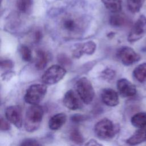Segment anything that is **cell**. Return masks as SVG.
<instances>
[{
  "mask_svg": "<svg viewBox=\"0 0 146 146\" xmlns=\"http://www.w3.org/2000/svg\"><path fill=\"white\" fill-rule=\"evenodd\" d=\"M116 86L119 94L123 97H131L136 94L135 86L127 79L118 80Z\"/></svg>",
  "mask_w": 146,
  "mask_h": 146,
  "instance_id": "cell-11",
  "label": "cell"
},
{
  "mask_svg": "<svg viewBox=\"0 0 146 146\" xmlns=\"http://www.w3.org/2000/svg\"><path fill=\"white\" fill-rule=\"evenodd\" d=\"M43 110L38 104L31 105L26 111L25 128L30 132L36 131L40 126L43 116Z\"/></svg>",
  "mask_w": 146,
  "mask_h": 146,
  "instance_id": "cell-2",
  "label": "cell"
},
{
  "mask_svg": "<svg viewBox=\"0 0 146 146\" xmlns=\"http://www.w3.org/2000/svg\"><path fill=\"white\" fill-rule=\"evenodd\" d=\"M59 62L63 66L68 65L70 63V60L65 55H60L58 57Z\"/></svg>",
  "mask_w": 146,
  "mask_h": 146,
  "instance_id": "cell-29",
  "label": "cell"
},
{
  "mask_svg": "<svg viewBox=\"0 0 146 146\" xmlns=\"http://www.w3.org/2000/svg\"><path fill=\"white\" fill-rule=\"evenodd\" d=\"M117 56L121 62L125 66H130L140 59V55L133 49L128 46L120 48L117 52Z\"/></svg>",
  "mask_w": 146,
  "mask_h": 146,
  "instance_id": "cell-8",
  "label": "cell"
},
{
  "mask_svg": "<svg viewBox=\"0 0 146 146\" xmlns=\"http://www.w3.org/2000/svg\"><path fill=\"white\" fill-rule=\"evenodd\" d=\"M102 75L104 79L108 80H112L115 78V72L114 70H113L112 69L107 68L102 72Z\"/></svg>",
  "mask_w": 146,
  "mask_h": 146,
  "instance_id": "cell-25",
  "label": "cell"
},
{
  "mask_svg": "<svg viewBox=\"0 0 146 146\" xmlns=\"http://www.w3.org/2000/svg\"><path fill=\"white\" fill-rule=\"evenodd\" d=\"M42 38V33L39 31H37L34 33V40L35 42H38Z\"/></svg>",
  "mask_w": 146,
  "mask_h": 146,
  "instance_id": "cell-32",
  "label": "cell"
},
{
  "mask_svg": "<svg viewBox=\"0 0 146 146\" xmlns=\"http://www.w3.org/2000/svg\"><path fill=\"white\" fill-rule=\"evenodd\" d=\"M146 141V125L137 130L127 140L126 143L131 145H135Z\"/></svg>",
  "mask_w": 146,
  "mask_h": 146,
  "instance_id": "cell-14",
  "label": "cell"
},
{
  "mask_svg": "<svg viewBox=\"0 0 146 146\" xmlns=\"http://www.w3.org/2000/svg\"><path fill=\"white\" fill-rule=\"evenodd\" d=\"M86 117L84 115H74V116H72V120L74 121H82L83 120L86 119Z\"/></svg>",
  "mask_w": 146,
  "mask_h": 146,
  "instance_id": "cell-31",
  "label": "cell"
},
{
  "mask_svg": "<svg viewBox=\"0 0 146 146\" xmlns=\"http://www.w3.org/2000/svg\"><path fill=\"white\" fill-rule=\"evenodd\" d=\"M47 92V86L44 84H34L26 90L24 99L31 105H37L44 98Z\"/></svg>",
  "mask_w": 146,
  "mask_h": 146,
  "instance_id": "cell-4",
  "label": "cell"
},
{
  "mask_svg": "<svg viewBox=\"0 0 146 146\" xmlns=\"http://www.w3.org/2000/svg\"><path fill=\"white\" fill-rule=\"evenodd\" d=\"M132 124L137 128H141L146 125V113L139 112L134 115L131 120Z\"/></svg>",
  "mask_w": 146,
  "mask_h": 146,
  "instance_id": "cell-20",
  "label": "cell"
},
{
  "mask_svg": "<svg viewBox=\"0 0 146 146\" xmlns=\"http://www.w3.org/2000/svg\"><path fill=\"white\" fill-rule=\"evenodd\" d=\"M77 94L83 103L86 104L91 103L95 96V91L91 82L86 77L79 79L75 84Z\"/></svg>",
  "mask_w": 146,
  "mask_h": 146,
  "instance_id": "cell-3",
  "label": "cell"
},
{
  "mask_svg": "<svg viewBox=\"0 0 146 146\" xmlns=\"http://www.w3.org/2000/svg\"><path fill=\"white\" fill-rule=\"evenodd\" d=\"M101 99L104 104L110 107L116 106L119 103L117 93L111 88H104L101 94Z\"/></svg>",
  "mask_w": 146,
  "mask_h": 146,
  "instance_id": "cell-12",
  "label": "cell"
},
{
  "mask_svg": "<svg viewBox=\"0 0 146 146\" xmlns=\"http://www.w3.org/2000/svg\"><path fill=\"white\" fill-rule=\"evenodd\" d=\"M96 45L93 41H88L75 48L73 51V56L75 58H80L83 54L91 55L96 50Z\"/></svg>",
  "mask_w": 146,
  "mask_h": 146,
  "instance_id": "cell-13",
  "label": "cell"
},
{
  "mask_svg": "<svg viewBox=\"0 0 146 146\" xmlns=\"http://www.w3.org/2000/svg\"><path fill=\"white\" fill-rule=\"evenodd\" d=\"M5 116L7 121L14 125L17 128H21L22 126V109L19 106H11L5 110Z\"/></svg>",
  "mask_w": 146,
  "mask_h": 146,
  "instance_id": "cell-9",
  "label": "cell"
},
{
  "mask_svg": "<svg viewBox=\"0 0 146 146\" xmlns=\"http://www.w3.org/2000/svg\"><path fill=\"white\" fill-rule=\"evenodd\" d=\"M128 22L125 15L119 13H115L110 18V24L113 27H121Z\"/></svg>",
  "mask_w": 146,
  "mask_h": 146,
  "instance_id": "cell-19",
  "label": "cell"
},
{
  "mask_svg": "<svg viewBox=\"0 0 146 146\" xmlns=\"http://www.w3.org/2000/svg\"><path fill=\"white\" fill-rule=\"evenodd\" d=\"M146 34V17L141 15L137 19L132 26L129 35L128 40L133 43L142 38Z\"/></svg>",
  "mask_w": 146,
  "mask_h": 146,
  "instance_id": "cell-7",
  "label": "cell"
},
{
  "mask_svg": "<svg viewBox=\"0 0 146 146\" xmlns=\"http://www.w3.org/2000/svg\"><path fill=\"white\" fill-rule=\"evenodd\" d=\"M145 0H127V5L128 10L132 13H136L140 11Z\"/></svg>",
  "mask_w": 146,
  "mask_h": 146,
  "instance_id": "cell-22",
  "label": "cell"
},
{
  "mask_svg": "<svg viewBox=\"0 0 146 146\" xmlns=\"http://www.w3.org/2000/svg\"><path fill=\"white\" fill-rule=\"evenodd\" d=\"M48 61V55L47 53L42 50H38L36 52V56L35 60V67L38 70H43Z\"/></svg>",
  "mask_w": 146,
  "mask_h": 146,
  "instance_id": "cell-16",
  "label": "cell"
},
{
  "mask_svg": "<svg viewBox=\"0 0 146 146\" xmlns=\"http://www.w3.org/2000/svg\"><path fill=\"white\" fill-rule=\"evenodd\" d=\"M88 25L86 17L75 13H67L60 19L58 26L65 37L78 38L85 32Z\"/></svg>",
  "mask_w": 146,
  "mask_h": 146,
  "instance_id": "cell-1",
  "label": "cell"
},
{
  "mask_svg": "<svg viewBox=\"0 0 146 146\" xmlns=\"http://www.w3.org/2000/svg\"><path fill=\"white\" fill-rule=\"evenodd\" d=\"M84 146H103L102 144L98 143L96 140L94 139H91L88 140Z\"/></svg>",
  "mask_w": 146,
  "mask_h": 146,
  "instance_id": "cell-30",
  "label": "cell"
},
{
  "mask_svg": "<svg viewBox=\"0 0 146 146\" xmlns=\"http://www.w3.org/2000/svg\"><path fill=\"white\" fill-rule=\"evenodd\" d=\"M67 116L64 113H58L53 115L48 121V127L52 130L60 129L66 123Z\"/></svg>",
  "mask_w": 146,
  "mask_h": 146,
  "instance_id": "cell-15",
  "label": "cell"
},
{
  "mask_svg": "<svg viewBox=\"0 0 146 146\" xmlns=\"http://www.w3.org/2000/svg\"><path fill=\"white\" fill-rule=\"evenodd\" d=\"M104 6L110 11L117 13L121 10V0H102Z\"/></svg>",
  "mask_w": 146,
  "mask_h": 146,
  "instance_id": "cell-18",
  "label": "cell"
},
{
  "mask_svg": "<svg viewBox=\"0 0 146 146\" xmlns=\"http://www.w3.org/2000/svg\"><path fill=\"white\" fill-rule=\"evenodd\" d=\"M22 59L25 62H30L32 59V53L30 48L27 46L23 45L19 48Z\"/></svg>",
  "mask_w": 146,
  "mask_h": 146,
  "instance_id": "cell-24",
  "label": "cell"
},
{
  "mask_svg": "<svg viewBox=\"0 0 146 146\" xmlns=\"http://www.w3.org/2000/svg\"><path fill=\"white\" fill-rule=\"evenodd\" d=\"M20 146H41V145L35 139H26L22 141Z\"/></svg>",
  "mask_w": 146,
  "mask_h": 146,
  "instance_id": "cell-26",
  "label": "cell"
},
{
  "mask_svg": "<svg viewBox=\"0 0 146 146\" xmlns=\"http://www.w3.org/2000/svg\"><path fill=\"white\" fill-rule=\"evenodd\" d=\"M66 74V70L63 66L52 65L44 72L42 76V80L44 84H54L61 80Z\"/></svg>",
  "mask_w": 146,
  "mask_h": 146,
  "instance_id": "cell-6",
  "label": "cell"
},
{
  "mask_svg": "<svg viewBox=\"0 0 146 146\" xmlns=\"http://www.w3.org/2000/svg\"><path fill=\"white\" fill-rule=\"evenodd\" d=\"M10 129V125L9 123L3 118H1V129L2 131H8Z\"/></svg>",
  "mask_w": 146,
  "mask_h": 146,
  "instance_id": "cell-28",
  "label": "cell"
},
{
  "mask_svg": "<svg viewBox=\"0 0 146 146\" xmlns=\"http://www.w3.org/2000/svg\"><path fill=\"white\" fill-rule=\"evenodd\" d=\"M63 102L66 107L71 110H76L82 107V100L72 90L67 91L63 97Z\"/></svg>",
  "mask_w": 146,
  "mask_h": 146,
  "instance_id": "cell-10",
  "label": "cell"
},
{
  "mask_svg": "<svg viewBox=\"0 0 146 146\" xmlns=\"http://www.w3.org/2000/svg\"><path fill=\"white\" fill-rule=\"evenodd\" d=\"M134 78L139 82H146V63H143L135 68L133 71Z\"/></svg>",
  "mask_w": 146,
  "mask_h": 146,
  "instance_id": "cell-17",
  "label": "cell"
},
{
  "mask_svg": "<svg viewBox=\"0 0 146 146\" xmlns=\"http://www.w3.org/2000/svg\"><path fill=\"white\" fill-rule=\"evenodd\" d=\"M94 131L99 138L107 140L112 138L117 133V129L111 120L104 118L95 124Z\"/></svg>",
  "mask_w": 146,
  "mask_h": 146,
  "instance_id": "cell-5",
  "label": "cell"
},
{
  "mask_svg": "<svg viewBox=\"0 0 146 146\" xmlns=\"http://www.w3.org/2000/svg\"><path fill=\"white\" fill-rule=\"evenodd\" d=\"M70 138L72 142L78 145L82 144L84 141V138L82 135L77 129H74L71 132L70 134Z\"/></svg>",
  "mask_w": 146,
  "mask_h": 146,
  "instance_id": "cell-23",
  "label": "cell"
},
{
  "mask_svg": "<svg viewBox=\"0 0 146 146\" xmlns=\"http://www.w3.org/2000/svg\"><path fill=\"white\" fill-rule=\"evenodd\" d=\"M33 2V0H18L17 7L19 11L23 13H28L32 9Z\"/></svg>",
  "mask_w": 146,
  "mask_h": 146,
  "instance_id": "cell-21",
  "label": "cell"
},
{
  "mask_svg": "<svg viewBox=\"0 0 146 146\" xmlns=\"http://www.w3.org/2000/svg\"><path fill=\"white\" fill-rule=\"evenodd\" d=\"M14 66L13 62L10 60H3L1 62V67L2 68L10 69Z\"/></svg>",
  "mask_w": 146,
  "mask_h": 146,
  "instance_id": "cell-27",
  "label": "cell"
}]
</instances>
